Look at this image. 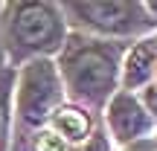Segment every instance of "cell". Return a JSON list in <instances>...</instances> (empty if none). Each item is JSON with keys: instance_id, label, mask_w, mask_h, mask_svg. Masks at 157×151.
Here are the masks:
<instances>
[{"instance_id": "cell-1", "label": "cell", "mask_w": 157, "mask_h": 151, "mask_svg": "<svg viewBox=\"0 0 157 151\" xmlns=\"http://www.w3.org/2000/svg\"><path fill=\"white\" fill-rule=\"evenodd\" d=\"M119 67V47L93 38H73L61 52V76L76 99L102 105L113 93Z\"/></svg>"}, {"instance_id": "cell-2", "label": "cell", "mask_w": 157, "mask_h": 151, "mask_svg": "<svg viewBox=\"0 0 157 151\" xmlns=\"http://www.w3.org/2000/svg\"><path fill=\"white\" fill-rule=\"evenodd\" d=\"M9 47L17 58L47 55L64 47V17L52 3H15L9 15Z\"/></svg>"}, {"instance_id": "cell-3", "label": "cell", "mask_w": 157, "mask_h": 151, "mask_svg": "<svg viewBox=\"0 0 157 151\" xmlns=\"http://www.w3.org/2000/svg\"><path fill=\"white\" fill-rule=\"evenodd\" d=\"M61 108V76L50 58H35L21 70L17 81V113L21 122L35 128L56 116Z\"/></svg>"}, {"instance_id": "cell-4", "label": "cell", "mask_w": 157, "mask_h": 151, "mask_svg": "<svg viewBox=\"0 0 157 151\" xmlns=\"http://www.w3.org/2000/svg\"><path fill=\"white\" fill-rule=\"evenodd\" d=\"M64 9L76 17L82 29L99 35H137L151 26V15L134 0H102V3H67Z\"/></svg>"}, {"instance_id": "cell-5", "label": "cell", "mask_w": 157, "mask_h": 151, "mask_svg": "<svg viewBox=\"0 0 157 151\" xmlns=\"http://www.w3.org/2000/svg\"><path fill=\"white\" fill-rule=\"evenodd\" d=\"M154 119L148 116L146 105L134 99L128 90L117 93L108 105V125H111L113 137H117L122 145H131V142H140V137L148 134Z\"/></svg>"}, {"instance_id": "cell-6", "label": "cell", "mask_w": 157, "mask_h": 151, "mask_svg": "<svg viewBox=\"0 0 157 151\" xmlns=\"http://www.w3.org/2000/svg\"><path fill=\"white\" fill-rule=\"evenodd\" d=\"M157 73V38H146L128 52L122 67V87L125 90H137L146 87L148 78Z\"/></svg>"}, {"instance_id": "cell-7", "label": "cell", "mask_w": 157, "mask_h": 151, "mask_svg": "<svg viewBox=\"0 0 157 151\" xmlns=\"http://www.w3.org/2000/svg\"><path fill=\"white\" fill-rule=\"evenodd\" d=\"M56 131L67 142H84L90 134V116L78 108H58L56 113Z\"/></svg>"}, {"instance_id": "cell-8", "label": "cell", "mask_w": 157, "mask_h": 151, "mask_svg": "<svg viewBox=\"0 0 157 151\" xmlns=\"http://www.w3.org/2000/svg\"><path fill=\"white\" fill-rule=\"evenodd\" d=\"M9 90L12 70L0 67V151H6V140H9Z\"/></svg>"}, {"instance_id": "cell-9", "label": "cell", "mask_w": 157, "mask_h": 151, "mask_svg": "<svg viewBox=\"0 0 157 151\" xmlns=\"http://www.w3.org/2000/svg\"><path fill=\"white\" fill-rule=\"evenodd\" d=\"M35 151H70V142L58 131H41L35 137Z\"/></svg>"}, {"instance_id": "cell-10", "label": "cell", "mask_w": 157, "mask_h": 151, "mask_svg": "<svg viewBox=\"0 0 157 151\" xmlns=\"http://www.w3.org/2000/svg\"><path fill=\"white\" fill-rule=\"evenodd\" d=\"M78 151H108V140L102 134H93V137L84 140V145L78 148Z\"/></svg>"}, {"instance_id": "cell-11", "label": "cell", "mask_w": 157, "mask_h": 151, "mask_svg": "<svg viewBox=\"0 0 157 151\" xmlns=\"http://www.w3.org/2000/svg\"><path fill=\"white\" fill-rule=\"evenodd\" d=\"M146 111H148L151 119H157V87H148L146 90Z\"/></svg>"}, {"instance_id": "cell-12", "label": "cell", "mask_w": 157, "mask_h": 151, "mask_svg": "<svg viewBox=\"0 0 157 151\" xmlns=\"http://www.w3.org/2000/svg\"><path fill=\"white\" fill-rule=\"evenodd\" d=\"M125 151H157V142H148V140H140V142H131Z\"/></svg>"}]
</instances>
